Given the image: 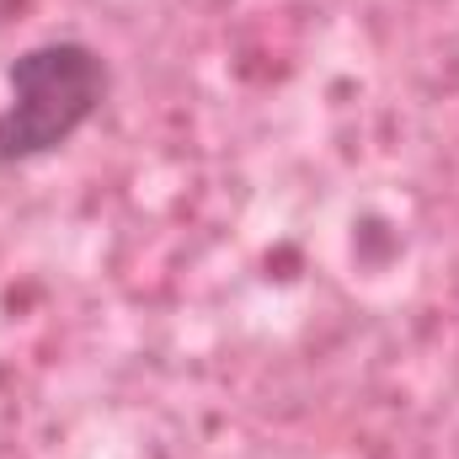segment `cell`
<instances>
[{
    "mask_svg": "<svg viewBox=\"0 0 459 459\" xmlns=\"http://www.w3.org/2000/svg\"><path fill=\"white\" fill-rule=\"evenodd\" d=\"M113 91L108 59L81 38H48L11 59L0 108V171L65 150Z\"/></svg>",
    "mask_w": 459,
    "mask_h": 459,
    "instance_id": "obj_1",
    "label": "cell"
}]
</instances>
